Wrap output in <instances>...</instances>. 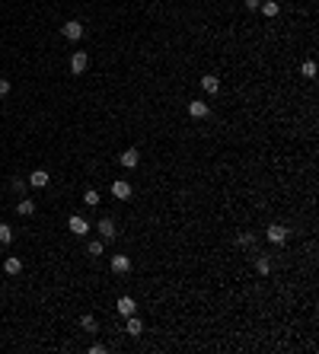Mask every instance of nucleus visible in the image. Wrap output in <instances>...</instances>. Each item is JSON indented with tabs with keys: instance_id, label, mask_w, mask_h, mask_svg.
<instances>
[{
	"instance_id": "5701e85b",
	"label": "nucleus",
	"mask_w": 319,
	"mask_h": 354,
	"mask_svg": "<svg viewBox=\"0 0 319 354\" xmlns=\"http://www.w3.org/2000/svg\"><path fill=\"white\" fill-rule=\"evenodd\" d=\"M240 246H255V233H240Z\"/></svg>"
},
{
	"instance_id": "39448f33",
	"label": "nucleus",
	"mask_w": 319,
	"mask_h": 354,
	"mask_svg": "<svg viewBox=\"0 0 319 354\" xmlns=\"http://www.w3.org/2000/svg\"><path fill=\"white\" fill-rule=\"evenodd\" d=\"M112 195H115L118 201H128V198H131V182L115 179V182H112Z\"/></svg>"
},
{
	"instance_id": "f8f14e48",
	"label": "nucleus",
	"mask_w": 319,
	"mask_h": 354,
	"mask_svg": "<svg viewBox=\"0 0 319 354\" xmlns=\"http://www.w3.org/2000/svg\"><path fill=\"white\" fill-rule=\"evenodd\" d=\"M208 112H211L208 102H188V115L192 118H208Z\"/></svg>"
},
{
	"instance_id": "4be33fe9",
	"label": "nucleus",
	"mask_w": 319,
	"mask_h": 354,
	"mask_svg": "<svg viewBox=\"0 0 319 354\" xmlns=\"http://www.w3.org/2000/svg\"><path fill=\"white\" fill-rule=\"evenodd\" d=\"M83 201L90 204V208H96V204H99V192H96V188H90V192L83 195Z\"/></svg>"
},
{
	"instance_id": "7ed1b4c3",
	"label": "nucleus",
	"mask_w": 319,
	"mask_h": 354,
	"mask_svg": "<svg viewBox=\"0 0 319 354\" xmlns=\"http://www.w3.org/2000/svg\"><path fill=\"white\" fill-rule=\"evenodd\" d=\"M61 35H64L67 42H77V38L83 35V26H80L77 19H71V23H64V26H61Z\"/></svg>"
},
{
	"instance_id": "20e7f679",
	"label": "nucleus",
	"mask_w": 319,
	"mask_h": 354,
	"mask_svg": "<svg viewBox=\"0 0 319 354\" xmlns=\"http://www.w3.org/2000/svg\"><path fill=\"white\" fill-rule=\"evenodd\" d=\"M96 230H99V236H103V240H115V236H118V230H115V220H112V217H103V220L96 223Z\"/></svg>"
},
{
	"instance_id": "1a4fd4ad",
	"label": "nucleus",
	"mask_w": 319,
	"mask_h": 354,
	"mask_svg": "<svg viewBox=\"0 0 319 354\" xmlns=\"http://www.w3.org/2000/svg\"><path fill=\"white\" fill-rule=\"evenodd\" d=\"M125 319H128V322H125V332H128L131 338H138L141 332H144V322H141V319L134 316V313H131V316H125Z\"/></svg>"
},
{
	"instance_id": "6ab92c4d",
	"label": "nucleus",
	"mask_w": 319,
	"mask_h": 354,
	"mask_svg": "<svg viewBox=\"0 0 319 354\" xmlns=\"http://www.w3.org/2000/svg\"><path fill=\"white\" fill-rule=\"evenodd\" d=\"M80 325H83V332H99V322L93 316H83V319H80Z\"/></svg>"
},
{
	"instance_id": "bb28decb",
	"label": "nucleus",
	"mask_w": 319,
	"mask_h": 354,
	"mask_svg": "<svg viewBox=\"0 0 319 354\" xmlns=\"http://www.w3.org/2000/svg\"><path fill=\"white\" fill-rule=\"evenodd\" d=\"M0 275H3V271H0Z\"/></svg>"
},
{
	"instance_id": "f257e3e1",
	"label": "nucleus",
	"mask_w": 319,
	"mask_h": 354,
	"mask_svg": "<svg viewBox=\"0 0 319 354\" xmlns=\"http://www.w3.org/2000/svg\"><path fill=\"white\" fill-rule=\"evenodd\" d=\"M265 236H268V243H275V246H284V243H287V236H290V230L284 227V223H271Z\"/></svg>"
},
{
	"instance_id": "ddd939ff",
	"label": "nucleus",
	"mask_w": 319,
	"mask_h": 354,
	"mask_svg": "<svg viewBox=\"0 0 319 354\" xmlns=\"http://www.w3.org/2000/svg\"><path fill=\"white\" fill-rule=\"evenodd\" d=\"M118 160H121V166H125V169H134V166L141 163V153H138V150H125Z\"/></svg>"
},
{
	"instance_id": "a211bd4d",
	"label": "nucleus",
	"mask_w": 319,
	"mask_h": 354,
	"mask_svg": "<svg viewBox=\"0 0 319 354\" xmlns=\"http://www.w3.org/2000/svg\"><path fill=\"white\" fill-rule=\"evenodd\" d=\"M0 243H3V246H6V243H13V227H10V223H0Z\"/></svg>"
},
{
	"instance_id": "6e6552de",
	"label": "nucleus",
	"mask_w": 319,
	"mask_h": 354,
	"mask_svg": "<svg viewBox=\"0 0 319 354\" xmlns=\"http://www.w3.org/2000/svg\"><path fill=\"white\" fill-rule=\"evenodd\" d=\"M201 90L205 93H220V77H214V73H205V77H201Z\"/></svg>"
},
{
	"instance_id": "b1692460",
	"label": "nucleus",
	"mask_w": 319,
	"mask_h": 354,
	"mask_svg": "<svg viewBox=\"0 0 319 354\" xmlns=\"http://www.w3.org/2000/svg\"><path fill=\"white\" fill-rule=\"evenodd\" d=\"M10 185H13V192H19V195H23V192H26V182H23V179H13V182H10Z\"/></svg>"
},
{
	"instance_id": "a878e982",
	"label": "nucleus",
	"mask_w": 319,
	"mask_h": 354,
	"mask_svg": "<svg viewBox=\"0 0 319 354\" xmlns=\"http://www.w3.org/2000/svg\"><path fill=\"white\" fill-rule=\"evenodd\" d=\"M259 3H262V0H246V6H249V10H255Z\"/></svg>"
},
{
	"instance_id": "9d476101",
	"label": "nucleus",
	"mask_w": 319,
	"mask_h": 354,
	"mask_svg": "<svg viewBox=\"0 0 319 354\" xmlns=\"http://www.w3.org/2000/svg\"><path fill=\"white\" fill-rule=\"evenodd\" d=\"M48 182H51V176L45 173V169H35V173L29 176V185H32V188H45Z\"/></svg>"
},
{
	"instance_id": "9b49d317",
	"label": "nucleus",
	"mask_w": 319,
	"mask_h": 354,
	"mask_svg": "<svg viewBox=\"0 0 319 354\" xmlns=\"http://www.w3.org/2000/svg\"><path fill=\"white\" fill-rule=\"evenodd\" d=\"M134 310H138L134 297H118V316H131Z\"/></svg>"
},
{
	"instance_id": "f3484780",
	"label": "nucleus",
	"mask_w": 319,
	"mask_h": 354,
	"mask_svg": "<svg viewBox=\"0 0 319 354\" xmlns=\"http://www.w3.org/2000/svg\"><path fill=\"white\" fill-rule=\"evenodd\" d=\"M16 211H19V214H26V217L35 214V201H32V198H23V201L16 204Z\"/></svg>"
},
{
	"instance_id": "f03ea898",
	"label": "nucleus",
	"mask_w": 319,
	"mask_h": 354,
	"mask_svg": "<svg viewBox=\"0 0 319 354\" xmlns=\"http://www.w3.org/2000/svg\"><path fill=\"white\" fill-rule=\"evenodd\" d=\"M90 67V54L86 51H73L71 54V73H83Z\"/></svg>"
},
{
	"instance_id": "423d86ee",
	"label": "nucleus",
	"mask_w": 319,
	"mask_h": 354,
	"mask_svg": "<svg viewBox=\"0 0 319 354\" xmlns=\"http://www.w3.org/2000/svg\"><path fill=\"white\" fill-rule=\"evenodd\" d=\"M67 227H71V233H73V236H86V233H90V223H86L83 217H77V214L71 217V223H67Z\"/></svg>"
},
{
	"instance_id": "2eb2a0df",
	"label": "nucleus",
	"mask_w": 319,
	"mask_h": 354,
	"mask_svg": "<svg viewBox=\"0 0 319 354\" xmlns=\"http://www.w3.org/2000/svg\"><path fill=\"white\" fill-rule=\"evenodd\" d=\"M3 271H6V275H19V271H23V262H19L16 255H10V258L3 262Z\"/></svg>"
},
{
	"instance_id": "393cba45",
	"label": "nucleus",
	"mask_w": 319,
	"mask_h": 354,
	"mask_svg": "<svg viewBox=\"0 0 319 354\" xmlns=\"http://www.w3.org/2000/svg\"><path fill=\"white\" fill-rule=\"evenodd\" d=\"M0 96H10V80L0 77Z\"/></svg>"
},
{
	"instance_id": "dca6fc26",
	"label": "nucleus",
	"mask_w": 319,
	"mask_h": 354,
	"mask_svg": "<svg viewBox=\"0 0 319 354\" xmlns=\"http://www.w3.org/2000/svg\"><path fill=\"white\" fill-rule=\"evenodd\" d=\"M259 6H262V13H265L268 19H275V16H278V10H281V6H278V0H262Z\"/></svg>"
},
{
	"instance_id": "0eeeda50",
	"label": "nucleus",
	"mask_w": 319,
	"mask_h": 354,
	"mask_svg": "<svg viewBox=\"0 0 319 354\" xmlns=\"http://www.w3.org/2000/svg\"><path fill=\"white\" fill-rule=\"evenodd\" d=\"M112 271L115 275H128V271H131V258L128 255H112Z\"/></svg>"
},
{
	"instance_id": "aec40b11",
	"label": "nucleus",
	"mask_w": 319,
	"mask_h": 354,
	"mask_svg": "<svg viewBox=\"0 0 319 354\" xmlns=\"http://www.w3.org/2000/svg\"><path fill=\"white\" fill-rule=\"evenodd\" d=\"M300 73H303V77H307V80H313V77H316V64H313V61H303Z\"/></svg>"
},
{
	"instance_id": "4468645a",
	"label": "nucleus",
	"mask_w": 319,
	"mask_h": 354,
	"mask_svg": "<svg viewBox=\"0 0 319 354\" xmlns=\"http://www.w3.org/2000/svg\"><path fill=\"white\" fill-rule=\"evenodd\" d=\"M255 271H259V275H271V258L268 255H255Z\"/></svg>"
},
{
	"instance_id": "412c9836",
	"label": "nucleus",
	"mask_w": 319,
	"mask_h": 354,
	"mask_svg": "<svg viewBox=\"0 0 319 354\" xmlns=\"http://www.w3.org/2000/svg\"><path fill=\"white\" fill-rule=\"evenodd\" d=\"M103 249H106V246H103V243H99V240H93V243H90V246H86V252H90L93 258H99V255H103Z\"/></svg>"
}]
</instances>
